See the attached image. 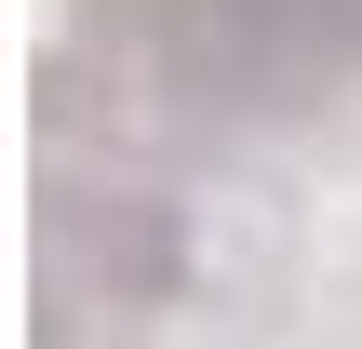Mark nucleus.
Instances as JSON below:
<instances>
[{"label": "nucleus", "instance_id": "f257e3e1", "mask_svg": "<svg viewBox=\"0 0 362 349\" xmlns=\"http://www.w3.org/2000/svg\"><path fill=\"white\" fill-rule=\"evenodd\" d=\"M161 81L215 121H296L362 94V0H161Z\"/></svg>", "mask_w": 362, "mask_h": 349}]
</instances>
